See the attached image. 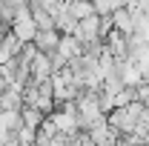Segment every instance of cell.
Listing matches in <instances>:
<instances>
[{
    "label": "cell",
    "instance_id": "cell-4",
    "mask_svg": "<svg viewBox=\"0 0 149 146\" xmlns=\"http://www.w3.org/2000/svg\"><path fill=\"white\" fill-rule=\"evenodd\" d=\"M60 32L57 29H37L35 35V43L40 52H46V55H52V52H57V46H60Z\"/></svg>",
    "mask_w": 149,
    "mask_h": 146
},
{
    "label": "cell",
    "instance_id": "cell-8",
    "mask_svg": "<svg viewBox=\"0 0 149 146\" xmlns=\"http://www.w3.org/2000/svg\"><path fill=\"white\" fill-rule=\"evenodd\" d=\"M0 109H23V89L15 86V83H9V89L0 97Z\"/></svg>",
    "mask_w": 149,
    "mask_h": 146
},
{
    "label": "cell",
    "instance_id": "cell-13",
    "mask_svg": "<svg viewBox=\"0 0 149 146\" xmlns=\"http://www.w3.org/2000/svg\"><path fill=\"white\" fill-rule=\"evenodd\" d=\"M9 89V80H6V77H0V97H3V92Z\"/></svg>",
    "mask_w": 149,
    "mask_h": 146
},
{
    "label": "cell",
    "instance_id": "cell-2",
    "mask_svg": "<svg viewBox=\"0 0 149 146\" xmlns=\"http://www.w3.org/2000/svg\"><path fill=\"white\" fill-rule=\"evenodd\" d=\"M77 40L80 43H92V40H100L103 37V29H100V15L95 12V15H89V17H83L80 23H77Z\"/></svg>",
    "mask_w": 149,
    "mask_h": 146
},
{
    "label": "cell",
    "instance_id": "cell-10",
    "mask_svg": "<svg viewBox=\"0 0 149 146\" xmlns=\"http://www.w3.org/2000/svg\"><path fill=\"white\" fill-rule=\"evenodd\" d=\"M69 9H72V15H74L77 20L95 15V3H92V0H72V3H69Z\"/></svg>",
    "mask_w": 149,
    "mask_h": 146
},
{
    "label": "cell",
    "instance_id": "cell-6",
    "mask_svg": "<svg viewBox=\"0 0 149 146\" xmlns=\"http://www.w3.org/2000/svg\"><path fill=\"white\" fill-rule=\"evenodd\" d=\"M112 20H115V29H120L123 35H132V32H135V15H132L126 6L115 9V12H112Z\"/></svg>",
    "mask_w": 149,
    "mask_h": 146
},
{
    "label": "cell",
    "instance_id": "cell-9",
    "mask_svg": "<svg viewBox=\"0 0 149 146\" xmlns=\"http://www.w3.org/2000/svg\"><path fill=\"white\" fill-rule=\"evenodd\" d=\"M20 112H23V123H26V126H32V129H40V126H43V120L49 117V115H43L37 106H23Z\"/></svg>",
    "mask_w": 149,
    "mask_h": 146
},
{
    "label": "cell",
    "instance_id": "cell-11",
    "mask_svg": "<svg viewBox=\"0 0 149 146\" xmlns=\"http://www.w3.org/2000/svg\"><path fill=\"white\" fill-rule=\"evenodd\" d=\"M35 15V23H37V29H57L55 23H57V17L49 12V9H35L32 12Z\"/></svg>",
    "mask_w": 149,
    "mask_h": 146
},
{
    "label": "cell",
    "instance_id": "cell-14",
    "mask_svg": "<svg viewBox=\"0 0 149 146\" xmlns=\"http://www.w3.org/2000/svg\"><path fill=\"white\" fill-rule=\"evenodd\" d=\"M143 146H149V132H146V138H143Z\"/></svg>",
    "mask_w": 149,
    "mask_h": 146
},
{
    "label": "cell",
    "instance_id": "cell-3",
    "mask_svg": "<svg viewBox=\"0 0 149 146\" xmlns=\"http://www.w3.org/2000/svg\"><path fill=\"white\" fill-rule=\"evenodd\" d=\"M103 40H106V49H109L115 57H126L129 55V35H123L120 29H112Z\"/></svg>",
    "mask_w": 149,
    "mask_h": 146
},
{
    "label": "cell",
    "instance_id": "cell-12",
    "mask_svg": "<svg viewBox=\"0 0 149 146\" xmlns=\"http://www.w3.org/2000/svg\"><path fill=\"white\" fill-rule=\"evenodd\" d=\"M92 3H95V12L97 15H112L118 9V0H92Z\"/></svg>",
    "mask_w": 149,
    "mask_h": 146
},
{
    "label": "cell",
    "instance_id": "cell-5",
    "mask_svg": "<svg viewBox=\"0 0 149 146\" xmlns=\"http://www.w3.org/2000/svg\"><path fill=\"white\" fill-rule=\"evenodd\" d=\"M55 69H52V57L46 55V52H37L35 63H32V80H46V77H52Z\"/></svg>",
    "mask_w": 149,
    "mask_h": 146
},
{
    "label": "cell",
    "instance_id": "cell-1",
    "mask_svg": "<svg viewBox=\"0 0 149 146\" xmlns=\"http://www.w3.org/2000/svg\"><path fill=\"white\" fill-rule=\"evenodd\" d=\"M15 35L23 40V43H32L37 35V23H35V15H32V9H29V3H23V6H17V15H15V20H12V26H9Z\"/></svg>",
    "mask_w": 149,
    "mask_h": 146
},
{
    "label": "cell",
    "instance_id": "cell-7",
    "mask_svg": "<svg viewBox=\"0 0 149 146\" xmlns=\"http://www.w3.org/2000/svg\"><path fill=\"white\" fill-rule=\"evenodd\" d=\"M57 52L66 57V60H72V57L83 55V43L77 40V35H63V37H60V46H57Z\"/></svg>",
    "mask_w": 149,
    "mask_h": 146
}]
</instances>
